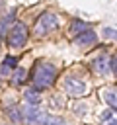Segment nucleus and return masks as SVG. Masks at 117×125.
Instances as JSON below:
<instances>
[{"mask_svg": "<svg viewBox=\"0 0 117 125\" xmlns=\"http://www.w3.org/2000/svg\"><path fill=\"white\" fill-rule=\"evenodd\" d=\"M57 27H58V16L53 14V12H45L35 23V33L37 35H47L49 31H55Z\"/></svg>", "mask_w": 117, "mask_h": 125, "instance_id": "7ed1b4c3", "label": "nucleus"}, {"mask_svg": "<svg viewBox=\"0 0 117 125\" xmlns=\"http://www.w3.org/2000/svg\"><path fill=\"white\" fill-rule=\"evenodd\" d=\"M57 76V68L51 62H37L35 70H33V86L37 90H45L55 82Z\"/></svg>", "mask_w": 117, "mask_h": 125, "instance_id": "f257e3e1", "label": "nucleus"}, {"mask_svg": "<svg viewBox=\"0 0 117 125\" xmlns=\"http://www.w3.org/2000/svg\"><path fill=\"white\" fill-rule=\"evenodd\" d=\"M25 76H27L25 68H16V70H14V74H12V78H14V82H16V84H21V82L25 80Z\"/></svg>", "mask_w": 117, "mask_h": 125, "instance_id": "ddd939ff", "label": "nucleus"}, {"mask_svg": "<svg viewBox=\"0 0 117 125\" xmlns=\"http://www.w3.org/2000/svg\"><path fill=\"white\" fill-rule=\"evenodd\" d=\"M45 125H66V121H64L62 117H57V115H51V117H47V121H45Z\"/></svg>", "mask_w": 117, "mask_h": 125, "instance_id": "4468645a", "label": "nucleus"}, {"mask_svg": "<svg viewBox=\"0 0 117 125\" xmlns=\"http://www.w3.org/2000/svg\"><path fill=\"white\" fill-rule=\"evenodd\" d=\"M8 43H10V47H14V49H21V47L27 43V27H25V23L18 21V23L12 25L10 35H8Z\"/></svg>", "mask_w": 117, "mask_h": 125, "instance_id": "20e7f679", "label": "nucleus"}, {"mask_svg": "<svg viewBox=\"0 0 117 125\" xmlns=\"http://www.w3.org/2000/svg\"><path fill=\"white\" fill-rule=\"evenodd\" d=\"M84 109H88V107H84V105H78V107H76V113H84Z\"/></svg>", "mask_w": 117, "mask_h": 125, "instance_id": "6ab92c4d", "label": "nucleus"}, {"mask_svg": "<svg viewBox=\"0 0 117 125\" xmlns=\"http://www.w3.org/2000/svg\"><path fill=\"white\" fill-rule=\"evenodd\" d=\"M16 62H18L16 57H6V59H4V66H8V68H14Z\"/></svg>", "mask_w": 117, "mask_h": 125, "instance_id": "dca6fc26", "label": "nucleus"}, {"mask_svg": "<svg viewBox=\"0 0 117 125\" xmlns=\"http://www.w3.org/2000/svg\"><path fill=\"white\" fill-rule=\"evenodd\" d=\"M111 70H113V74L117 76V55L111 59Z\"/></svg>", "mask_w": 117, "mask_h": 125, "instance_id": "a211bd4d", "label": "nucleus"}, {"mask_svg": "<svg viewBox=\"0 0 117 125\" xmlns=\"http://www.w3.org/2000/svg\"><path fill=\"white\" fill-rule=\"evenodd\" d=\"M39 100H41V96H39L37 88L25 90V102H27V104H33V105H37V104H39Z\"/></svg>", "mask_w": 117, "mask_h": 125, "instance_id": "9b49d317", "label": "nucleus"}, {"mask_svg": "<svg viewBox=\"0 0 117 125\" xmlns=\"http://www.w3.org/2000/svg\"><path fill=\"white\" fill-rule=\"evenodd\" d=\"M101 125H117V109H109L101 113Z\"/></svg>", "mask_w": 117, "mask_h": 125, "instance_id": "1a4fd4ad", "label": "nucleus"}, {"mask_svg": "<svg viewBox=\"0 0 117 125\" xmlns=\"http://www.w3.org/2000/svg\"><path fill=\"white\" fill-rule=\"evenodd\" d=\"M84 31H88V23H86V21H82V20H72V21H70V27H68V33H70V35L78 37V35L84 33Z\"/></svg>", "mask_w": 117, "mask_h": 125, "instance_id": "6e6552de", "label": "nucleus"}, {"mask_svg": "<svg viewBox=\"0 0 117 125\" xmlns=\"http://www.w3.org/2000/svg\"><path fill=\"white\" fill-rule=\"evenodd\" d=\"M21 117H23V123L25 125H45V121H47V113H45V109H41L39 105H33V104H27V105H23V109H21Z\"/></svg>", "mask_w": 117, "mask_h": 125, "instance_id": "f03ea898", "label": "nucleus"}, {"mask_svg": "<svg viewBox=\"0 0 117 125\" xmlns=\"http://www.w3.org/2000/svg\"><path fill=\"white\" fill-rule=\"evenodd\" d=\"M10 117H12L14 121H23V117H21V113L18 111V107H12V109H10Z\"/></svg>", "mask_w": 117, "mask_h": 125, "instance_id": "2eb2a0df", "label": "nucleus"}, {"mask_svg": "<svg viewBox=\"0 0 117 125\" xmlns=\"http://www.w3.org/2000/svg\"><path fill=\"white\" fill-rule=\"evenodd\" d=\"M96 41H98V35H96L92 29H88V31L80 33L78 37H74V43H76L78 47H90V45H94Z\"/></svg>", "mask_w": 117, "mask_h": 125, "instance_id": "423d86ee", "label": "nucleus"}, {"mask_svg": "<svg viewBox=\"0 0 117 125\" xmlns=\"http://www.w3.org/2000/svg\"><path fill=\"white\" fill-rule=\"evenodd\" d=\"M12 23H14V12L8 14V16H4V18L0 20V35H8V29H12V27H10Z\"/></svg>", "mask_w": 117, "mask_h": 125, "instance_id": "9d476101", "label": "nucleus"}, {"mask_svg": "<svg viewBox=\"0 0 117 125\" xmlns=\"http://www.w3.org/2000/svg\"><path fill=\"white\" fill-rule=\"evenodd\" d=\"M92 68L98 72V74H107L109 72V68H111V62L107 61V57H98L94 62H92Z\"/></svg>", "mask_w": 117, "mask_h": 125, "instance_id": "0eeeda50", "label": "nucleus"}, {"mask_svg": "<svg viewBox=\"0 0 117 125\" xmlns=\"http://www.w3.org/2000/svg\"><path fill=\"white\" fill-rule=\"evenodd\" d=\"M103 98H105V102H107L111 107H117V90H115V88H111V90H105Z\"/></svg>", "mask_w": 117, "mask_h": 125, "instance_id": "f8f14e48", "label": "nucleus"}, {"mask_svg": "<svg viewBox=\"0 0 117 125\" xmlns=\"http://www.w3.org/2000/svg\"><path fill=\"white\" fill-rule=\"evenodd\" d=\"M103 35H105V37H109V39H115V41H117V31H115V29H111V27L103 29Z\"/></svg>", "mask_w": 117, "mask_h": 125, "instance_id": "f3484780", "label": "nucleus"}, {"mask_svg": "<svg viewBox=\"0 0 117 125\" xmlns=\"http://www.w3.org/2000/svg\"><path fill=\"white\" fill-rule=\"evenodd\" d=\"M86 90H88V86H86L84 80H80L76 76H66L64 78V92H66V96H70V98H82L86 94Z\"/></svg>", "mask_w": 117, "mask_h": 125, "instance_id": "39448f33", "label": "nucleus"}]
</instances>
